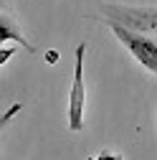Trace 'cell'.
<instances>
[{"label": "cell", "instance_id": "6da1fadb", "mask_svg": "<svg viewBox=\"0 0 157 160\" xmlns=\"http://www.w3.org/2000/svg\"><path fill=\"white\" fill-rule=\"evenodd\" d=\"M107 26H109V28L114 31V36L129 48V53L137 58V61H140L142 66H147L150 71L157 74V41H152V38H147V36H142V33H134V31L119 26V23L109 21V18H107Z\"/></svg>", "mask_w": 157, "mask_h": 160}, {"label": "cell", "instance_id": "3957f363", "mask_svg": "<svg viewBox=\"0 0 157 160\" xmlns=\"http://www.w3.org/2000/svg\"><path fill=\"white\" fill-rule=\"evenodd\" d=\"M107 13L114 15V18H109V21L119 23V26L134 31V33L157 28V10H134V8H112L109 5Z\"/></svg>", "mask_w": 157, "mask_h": 160}, {"label": "cell", "instance_id": "277c9868", "mask_svg": "<svg viewBox=\"0 0 157 160\" xmlns=\"http://www.w3.org/2000/svg\"><path fill=\"white\" fill-rule=\"evenodd\" d=\"M5 41H15V43H21L26 51H33V46L23 38V33H21V28L15 26V21H10L8 15L0 13V43H5Z\"/></svg>", "mask_w": 157, "mask_h": 160}, {"label": "cell", "instance_id": "7a4b0ae2", "mask_svg": "<svg viewBox=\"0 0 157 160\" xmlns=\"http://www.w3.org/2000/svg\"><path fill=\"white\" fill-rule=\"evenodd\" d=\"M84 53H86V43H78V48H76V71H74V84H71V97H69V127L74 132H78L84 127V102H86Z\"/></svg>", "mask_w": 157, "mask_h": 160}, {"label": "cell", "instance_id": "5b68a950", "mask_svg": "<svg viewBox=\"0 0 157 160\" xmlns=\"http://www.w3.org/2000/svg\"><path fill=\"white\" fill-rule=\"evenodd\" d=\"M18 112H21V104H10L3 114H0V130H5V127H8V122H10V119H13Z\"/></svg>", "mask_w": 157, "mask_h": 160}, {"label": "cell", "instance_id": "8992f818", "mask_svg": "<svg viewBox=\"0 0 157 160\" xmlns=\"http://www.w3.org/2000/svg\"><path fill=\"white\" fill-rule=\"evenodd\" d=\"M89 160H122V155H114V152H109V150H102L99 155H91Z\"/></svg>", "mask_w": 157, "mask_h": 160}, {"label": "cell", "instance_id": "ba28073f", "mask_svg": "<svg viewBox=\"0 0 157 160\" xmlns=\"http://www.w3.org/2000/svg\"><path fill=\"white\" fill-rule=\"evenodd\" d=\"M3 8H5V3H3V0H0V10H3Z\"/></svg>", "mask_w": 157, "mask_h": 160}, {"label": "cell", "instance_id": "52a82bcc", "mask_svg": "<svg viewBox=\"0 0 157 160\" xmlns=\"http://www.w3.org/2000/svg\"><path fill=\"white\" fill-rule=\"evenodd\" d=\"M13 53H15V48H13V46H8V48H0V66H3V64L8 61V58H10Z\"/></svg>", "mask_w": 157, "mask_h": 160}]
</instances>
